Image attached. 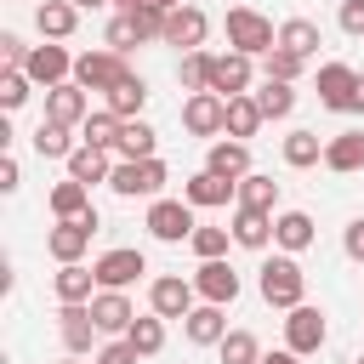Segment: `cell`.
Segmentation results:
<instances>
[{"instance_id":"obj_1","label":"cell","mask_w":364,"mask_h":364,"mask_svg":"<svg viewBox=\"0 0 364 364\" xmlns=\"http://www.w3.org/2000/svg\"><path fill=\"white\" fill-rule=\"evenodd\" d=\"M256 290H262V301H267V307H284V313H290V307H301V301H307V273H301V262H296V256H284V250H279V256H267V262H262Z\"/></svg>"},{"instance_id":"obj_2","label":"cell","mask_w":364,"mask_h":364,"mask_svg":"<svg viewBox=\"0 0 364 364\" xmlns=\"http://www.w3.org/2000/svg\"><path fill=\"white\" fill-rule=\"evenodd\" d=\"M279 46V28L256 11V6H228V51H245V57H267Z\"/></svg>"},{"instance_id":"obj_3","label":"cell","mask_w":364,"mask_h":364,"mask_svg":"<svg viewBox=\"0 0 364 364\" xmlns=\"http://www.w3.org/2000/svg\"><path fill=\"white\" fill-rule=\"evenodd\" d=\"M165 182H171L165 159H119L114 176H108V188H114L119 199H159Z\"/></svg>"},{"instance_id":"obj_4","label":"cell","mask_w":364,"mask_h":364,"mask_svg":"<svg viewBox=\"0 0 364 364\" xmlns=\"http://www.w3.org/2000/svg\"><path fill=\"white\" fill-rule=\"evenodd\" d=\"M102 228V216L97 210H85V216H74V222H57L51 233H46V256L57 262V267H68V262H80L85 250H91V233Z\"/></svg>"},{"instance_id":"obj_5","label":"cell","mask_w":364,"mask_h":364,"mask_svg":"<svg viewBox=\"0 0 364 364\" xmlns=\"http://www.w3.org/2000/svg\"><path fill=\"white\" fill-rule=\"evenodd\" d=\"M159 245H182V239H193V205L188 199H148V222H142Z\"/></svg>"},{"instance_id":"obj_6","label":"cell","mask_w":364,"mask_h":364,"mask_svg":"<svg viewBox=\"0 0 364 364\" xmlns=\"http://www.w3.org/2000/svg\"><path fill=\"white\" fill-rule=\"evenodd\" d=\"M125 74H131V68H125V57H119V51H108V46H102V51H80V57H74V85H85V91H102V97H108Z\"/></svg>"},{"instance_id":"obj_7","label":"cell","mask_w":364,"mask_h":364,"mask_svg":"<svg viewBox=\"0 0 364 364\" xmlns=\"http://www.w3.org/2000/svg\"><path fill=\"white\" fill-rule=\"evenodd\" d=\"M324 341H330V324H324V313H318L313 301H301V307H290V313H284V347H290L296 358L318 353Z\"/></svg>"},{"instance_id":"obj_8","label":"cell","mask_w":364,"mask_h":364,"mask_svg":"<svg viewBox=\"0 0 364 364\" xmlns=\"http://www.w3.org/2000/svg\"><path fill=\"white\" fill-rule=\"evenodd\" d=\"M91 273H97V290H125V284H136L148 273V256L131 250V245H119V250H102L91 262Z\"/></svg>"},{"instance_id":"obj_9","label":"cell","mask_w":364,"mask_h":364,"mask_svg":"<svg viewBox=\"0 0 364 364\" xmlns=\"http://www.w3.org/2000/svg\"><path fill=\"white\" fill-rule=\"evenodd\" d=\"M148 307H154L159 318H188V313L199 307V290H193V279H182V273H159V279L148 284Z\"/></svg>"},{"instance_id":"obj_10","label":"cell","mask_w":364,"mask_h":364,"mask_svg":"<svg viewBox=\"0 0 364 364\" xmlns=\"http://www.w3.org/2000/svg\"><path fill=\"white\" fill-rule=\"evenodd\" d=\"M97 318H91V301H68V307H57V341L74 353V358H85L91 347H97Z\"/></svg>"},{"instance_id":"obj_11","label":"cell","mask_w":364,"mask_h":364,"mask_svg":"<svg viewBox=\"0 0 364 364\" xmlns=\"http://www.w3.org/2000/svg\"><path fill=\"white\" fill-rule=\"evenodd\" d=\"M23 74L34 80V85H68L74 80V57H68V46H57V40H46V46H34L28 51V63H23Z\"/></svg>"},{"instance_id":"obj_12","label":"cell","mask_w":364,"mask_h":364,"mask_svg":"<svg viewBox=\"0 0 364 364\" xmlns=\"http://www.w3.org/2000/svg\"><path fill=\"white\" fill-rule=\"evenodd\" d=\"M182 125H188V136H222V131H228V97L193 91V97L182 102Z\"/></svg>"},{"instance_id":"obj_13","label":"cell","mask_w":364,"mask_h":364,"mask_svg":"<svg viewBox=\"0 0 364 364\" xmlns=\"http://www.w3.org/2000/svg\"><path fill=\"white\" fill-rule=\"evenodd\" d=\"M250 57L245 51H210V91L216 97H250Z\"/></svg>"},{"instance_id":"obj_14","label":"cell","mask_w":364,"mask_h":364,"mask_svg":"<svg viewBox=\"0 0 364 364\" xmlns=\"http://www.w3.org/2000/svg\"><path fill=\"white\" fill-rule=\"evenodd\" d=\"M353 97H358V68L324 63V68H318V102H324L330 114H353Z\"/></svg>"},{"instance_id":"obj_15","label":"cell","mask_w":364,"mask_h":364,"mask_svg":"<svg viewBox=\"0 0 364 364\" xmlns=\"http://www.w3.org/2000/svg\"><path fill=\"white\" fill-rule=\"evenodd\" d=\"M193 290H199V301H210V307H233V301H239V273H233L228 262H199V267H193Z\"/></svg>"},{"instance_id":"obj_16","label":"cell","mask_w":364,"mask_h":364,"mask_svg":"<svg viewBox=\"0 0 364 364\" xmlns=\"http://www.w3.org/2000/svg\"><path fill=\"white\" fill-rule=\"evenodd\" d=\"M205 34H210V17L199 6H176L165 17V46H176V51H205Z\"/></svg>"},{"instance_id":"obj_17","label":"cell","mask_w":364,"mask_h":364,"mask_svg":"<svg viewBox=\"0 0 364 364\" xmlns=\"http://www.w3.org/2000/svg\"><path fill=\"white\" fill-rule=\"evenodd\" d=\"M46 119H57V125H74V131H80V125L91 119V91H85V85H74V80H68V85H51V91H46Z\"/></svg>"},{"instance_id":"obj_18","label":"cell","mask_w":364,"mask_h":364,"mask_svg":"<svg viewBox=\"0 0 364 364\" xmlns=\"http://www.w3.org/2000/svg\"><path fill=\"white\" fill-rule=\"evenodd\" d=\"M205 171L222 176V182H245L250 176V142H233V136H216L205 148Z\"/></svg>"},{"instance_id":"obj_19","label":"cell","mask_w":364,"mask_h":364,"mask_svg":"<svg viewBox=\"0 0 364 364\" xmlns=\"http://www.w3.org/2000/svg\"><path fill=\"white\" fill-rule=\"evenodd\" d=\"M91 318H97L102 336H125V330L136 324V307H131L125 290H97V296H91Z\"/></svg>"},{"instance_id":"obj_20","label":"cell","mask_w":364,"mask_h":364,"mask_svg":"<svg viewBox=\"0 0 364 364\" xmlns=\"http://www.w3.org/2000/svg\"><path fill=\"white\" fill-rule=\"evenodd\" d=\"M34 28H40V40H68L80 28V6L74 0H40L34 6Z\"/></svg>"},{"instance_id":"obj_21","label":"cell","mask_w":364,"mask_h":364,"mask_svg":"<svg viewBox=\"0 0 364 364\" xmlns=\"http://www.w3.org/2000/svg\"><path fill=\"white\" fill-rule=\"evenodd\" d=\"M182 199H188L193 210H216V205L239 199V182H222V176L199 171V176H188V182H182Z\"/></svg>"},{"instance_id":"obj_22","label":"cell","mask_w":364,"mask_h":364,"mask_svg":"<svg viewBox=\"0 0 364 364\" xmlns=\"http://www.w3.org/2000/svg\"><path fill=\"white\" fill-rule=\"evenodd\" d=\"M313 233H318V228H313L307 210H279V216H273V245H279L284 256H301V250L313 245Z\"/></svg>"},{"instance_id":"obj_23","label":"cell","mask_w":364,"mask_h":364,"mask_svg":"<svg viewBox=\"0 0 364 364\" xmlns=\"http://www.w3.org/2000/svg\"><path fill=\"white\" fill-rule=\"evenodd\" d=\"M182 336H188L193 347H222V336H228V313L210 307V301H199V307L182 318Z\"/></svg>"},{"instance_id":"obj_24","label":"cell","mask_w":364,"mask_h":364,"mask_svg":"<svg viewBox=\"0 0 364 364\" xmlns=\"http://www.w3.org/2000/svg\"><path fill=\"white\" fill-rule=\"evenodd\" d=\"M324 171H336V176L364 171V131H336L324 142Z\"/></svg>"},{"instance_id":"obj_25","label":"cell","mask_w":364,"mask_h":364,"mask_svg":"<svg viewBox=\"0 0 364 364\" xmlns=\"http://www.w3.org/2000/svg\"><path fill=\"white\" fill-rule=\"evenodd\" d=\"M51 296L68 307V301H91L97 296V273L85 267V262H68V267H57L51 273Z\"/></svg>"},{"instance_id":"obj_26","label":"cell","mask_w":364,"mask_h":364,"mask_svg":"<svg viewBox=\"0 0 364 364\" xmlns=\"http://www.w3.org/2000/svg\"><path fill=\"white\" fill-rule=\"evenodd\" d=\"M102 108L119 114V119H142V108H148V80H142V74H125V80L102 97Z\"/></svg>"},{"instance_id":"obj_27","label":"cell","mask_w":364,"mask_h":364,"mask_svg":"<svg viewBox=\"0 0 364 364\" xmlns=\"http://www.w3.org/2000/svg\"><path fill=\"white\" fill-rule=\"evenodd\" d=\"M114 165H119V159H114L108 148H85V142H80V148L68 154V176H74V182H85V188H91V182H108V176H114Z\"/></svg>"},{"instance_id":"obj_28","label":"cell","mask_w":364,"mask_h":364,"mask_svg":"<svg viewBox=\"0 0 364 364\" xmlns=\"http://www.w3.org/2000/svg\"><path fill=\"white\" fill-rule=\"evenodd\" d=\"M46 205H51V216H57V222H74V216H85V210H91V188H85V182H74V176H63V182H51Z\"/></svg>"},{"instance_id":"obj_29","label":"cell","mask_w":364,"mask_h":364,"mask_svg":"<svg viewBox=\"0 0 364 364\" xmlns=\"http://www.w3.org/2000/svg\"><path fill=\"white\" fill-rule=\"evenodd\" d=\"M233 245H245V250H267V245H273V216H267V210H245V205H233Z\"/></svg>"},{"instance_id":"obj_30","label":"cell","mask_w":364,"mask_h":364,"mask_svg":"<svg viewBox=\"0 0 364 364\" xmlns=\"http://www.w3.org/2000/svg\"><path fill=\"white\" fill-rule=\"evenodd\" d=\"M74 148H80V142H74V125H57V119H40V125H34V154H40V159H63V165H68Z\"/></svg>"},{"instance_id":"obj_31","label":"cell","mask_w":364,"mask_h":364,"mask_svg":"<svg viewBox=\"0 0 364 364\" xmlns=\"http://www.w3.org/2000/svg\"><path fill=\"white\" fill-rule=\"evenodd\" d=\"M114 154H119V159H159V131H154L148 119H125Z\"/></svg>"},{"instance_id":"obj_32","label":"cell","mask_w":364,"mask_h":364,"mask_svg":"<svg viewBox=\"0 0 364 364\" xmlns=\"http://www.w3.org/2000/svg\"><path fill=\"white\" fill-rule=\"evenodd\" d=\"M250 97H256L262 119H290L296 114V85H284V80H262V91H250Z\"/></svg>"},{"instance_id":"obj_33","label":"cell","mask_w":364,"mask_h":364,"mask_svg":"<svg viewBox=\"0 0 364 364\" xmlns=\"http://www.w3.org/2000/svg\"><path fill=\"white\" fill-rule=\"evenodd\" d=\"M119 131H125V119H119V114H108V108H97V114L80 125V142H85V148H108V154H114V148H119Z\"/></svg>"},{"instance_id":"obj_34","label":"cell","mask_w":364,"mask_h":364,"mask_svg":"<svg viewBox=\"0 0 364 364\" xmlns=\"http://www.w3.org/2000/svg\"><path fill=\"white\" fill-rule=\"evenodd\" d=\"M279 154H284V165H290V171H307V165H324V142H318V131H290Z\"/></svg>"},{"instance_id":"obj_35","label":"cell","mask_w":364,"mask_h":364,"mask_svg":"<svg viewBox=\"0 0 364 364\" xmlns=\"http://www.w3.org/2000/svg\"><path fill=\"white\" fill-rule=\"evenodd\" d=\"M233 205H245V210H267V216H279L273 205H279V182L273 176H262V171H250L245 182H239V199Z\"/></svg>"},{"instance_id":"obj_36","label":"cell","mask_w":364,"mask_h":364,"mask_svg":"<svg viewBox=\"0 0 364 364\" xmlns=\"http://www.w3.org/2000/svg\"><path fill=\"white\" fill-rule=\"evenodd\" d=\"M279 46L296 51V57H313V51H318V23H313V17H284V23H279Z\"/></svg>"},{"instance_id":"obj_37","label":"cell","mask_w":364,"mask_h":364,"mask_svg":"<svg viewBox=\"0 0 364 364\" xmlns=\"http://www.w3.org/2000/svg\"><path fill=\"white\" fill-rule=\"evenodd\" d=\"M262 131V108H256V97H228V136L233 142H250Z\"/></svg>"},{"instance_id":"obj_38","label":"cell","mask_w":364,"mask_h":364,"mask_svg":"<svg viewBox=\"0 0 364 364\" xmlns=\"http://www.w3.org/2000/svg\"><path fill=\"white\" fill-rule=\"evenodd\" d=\"M125 341H131L142 358H154V353L165 347V318H159V313H136V324L125 330Z\"/></svg>"},{"instance_id":"obj_39","label":"cell","mask_w":364,"mask_h":364,"mask_svg":"<svg viewBox=\"0 0 364 364\" xmlns=\"http://www.w3.org/2000/svg\"><path fill=\"white\" fill-rule=\"evenodd\" d=\"M176 80H182V91H188V97H193V91H210V51H182Z\"/></svg>"},{"instance_id":"obj_40","label":"cell","mask_w":364,"mask_h":364,"mask_svg":"<svg viewBox=\"0 0 364 364\" xmlns=\"http://www.w3.org/2000/svg\"><path fill=\"white\" fill-rule=\"evenodd\" d=\"M216 353H222V364H262V341L250 330H228Z\"/></svg>"},{"instance_id":"obj_41","label":"cell","mask_w":364,"mask_h":364,"mask_svg":"<svg viewBox=\"0 0 364 364\" xmlns=\"http://www.w3.org/2000/svg\"><path fill=\"white\" fill-rule=\"evenodd\" d=\"M301 68H307V57H296V51H284V46H273V51L262 57V74H267V80H284V85H296Z\"/></svg>"},{"instance_id":"obj_42","label":"cell","mask_w":364,"mask_h":364,"mask_svg":"<svg viewBox=\"0 0 364 364\" xmlns=\"http://www.w3.org/2000/svg\"><path fill=\"white\" fill-rule=\"evenodd\" d=\"M188 245H193V256H199V262H222V256H228V245H233V228H193V239H188Z\"/></svg>"},{"instance_id":"obj_43","label":"cell","mask_w":364,"mask_h":364,"mask_svg":"<svg viewBox=\"0 0 364 364\" xmlns=\"http://www.w3.org/2000/svg\"><path fill=\"white\" fill-rule=\"evenodd\" d=\"M28 85H34V80H28L23 68H6V74H0V108H6V114H17V108L28 102Z\"/></svg>"},{"instance_id":"obj_44","label":"cell","mask_w":364,"mask_h":364,"mask_svg":"<svg viewBox=\"0 0 364 364\" xmlns=\"http://www.w3.org/2000/svg\"><path fill=\"white\" fill-rule=\"evenodd\" d=\"M102 46H108V51H119V57H125V51H131V46H142V40H136V23H131V17H125V11H114V17H108V34H102Z\"/></svg>"},{"instance_id":"obj_45","label":"cell","mask_w":364,"mask_h":364,"mask_svg":"<svg viewBox=\"0 0 364 364\" xmlns=\"http://www.w3.org/2000/svg\"><path fill=\"white\" fill-rule=\"evenodd\" d=\"M131 23H136V40H165V17L171 11H159V6H142V11H125Z\"/></svg>"},{"instance_id":"obj_46","label":"cell","mask_w":364,"mask_h":364,"mask_svg":"<svg viewBox=\"0 0 364 364\" xmlns=\"http://www.w3.org/2000/svg\"><path fill=\"white\" fill-rule=\"evenodd\" d=\"M91 364H142V353H136L125 336H114V341H102V347L91 353Z\"/></svg>"},{"instance_id":"obj_47","label":"cell","mask_w":364,"mask_h":364,"mask_svg":"<svg viewBox=\"0 0 364 364\" xmlns=\"http://www.w3.org/2000/svg\"><path fill=\"white\" fill-rule=\"evenodd\" d=\"M336 23H341V34H353V40H364V0H341V11H336Z\"/></svg>"},{"instance_id":"obj_48","label":"cell","mask_w":364,"mask_h":364,"mask_svg":"<svg viewBox=\"0 0 364 364\" xmlns=\"http://www.w3.org/2000/svg\"><path fill=\"white\" fill-rule=\"evenodd\" d=\"M28 51H34V46H23V34H11V28L0 34V57H6V68H23Z\"/></svg>"},{"instance_id":"obj_49","label":"cell","mask_w":364,"mask_h":364,"mask_svg":"<svg viewBox=\"0 0 364 364\" xmlns=\"http://www.w3.org/2000/svg\"><path fill=\"white\" fill-rule=\"evenodd\" d=\"M341 250H347V262H364V216H353L341 228Z\"/></svg>"},{"instance_id":"obj_50","label":"cell","mask_w":364,"mask_h":364,"mask_svg":"<svg viewBox=\"0 0 364 364\" xmlns=\"http://www.w3.org/2000/svg\"><path fill=\"white\" fill-rule=\"evenodd\" d=\"M17 188H23V171L11 154H0V193H17Z\"/></svg>"},{"instance_id":"obj_51","label":"cell","mask_w":364,"mask_h":364,"mask_svg":"<svg viewBox=\"0 0 364 364\" xmlns=\"http://www.w3.org/2000/svg\"><path fill=\"white\" fill-rule=\"evenodd\" d=\"M262 364H301V358H296L290 347H279V353H262Z\"/></svg>"},{"instance_id":"obj_52","label":"cell","mask_w":364,"mask_h":364,"mask_svg":"<svg viewBox=\"0 0 364 364\" xmlns=\"http://www.w3.org/2000/svg\"><path fill=\"white\" fill-rule=\"evenodd\" d=\"M142 6H154V0H114V11H142Z\"/></svg>"},{"instance_id":"obj_53","label":"cell","mask_w":364,"mask_h":364,"mask_svg":"<svg viewBox=\"0 0 364 364\" xmlns=\"http://www.w3.org/2000/svg\"><path fill=\"white\" fill-rule=\"evenodd\" d=\"M353 114H364V74H358V97H353Z\"/></svg>"},{"instance_id":"obj_54","label":"cell","mask_w":364,"mask_h":364,"mask_svg":"<svg viewBox=\"0 0 364 364\" xmlns=\"http://www.w3.org/2000/svg\"><path fill=\"white\" fill-rule=\"evenodd\" d=\"M80 11H97V6H114V0H74Z\"/></svg>"},{"instance_id":"obj_55","label":"cell","mask_w":364,"mask_h":364,"mask_svg":"<svg viewBox=\"0 0 364 364\" xmlns=\"http://www.w3.org/2000/svg\"><path fill=\"white\" fill-rule=\"evenodd\" d=\"M154 6H159V11H176V6H188V0H154Z\"/></svg>"},{"instance_id":"obj_56","label":"cell","mask_w":364,"mask_h":364,"mask_svg":"<svg viewBox=\"0 0 364 364\" xmlns=\"http://www.w3.org/2000/svg\"><path fill=\"white\" fill-rule=\"evenodd\" d=\"M63 364H80V358H74V353H68V358H63Z\"/></svg>"},{"instance_id":"obj_57","label":"cell","mask_w":364,"mask_h":364,"mask_svg":"<svg viewBox=\"0 0 364 364\" xmlns=\"http://www.w3.org/2000/svg\"><path fill=\"white\" fill-rule=\"evenodd\" d=\"M353 364H364V353H358V358H353Z\"/></svg>"}]
</instances>
